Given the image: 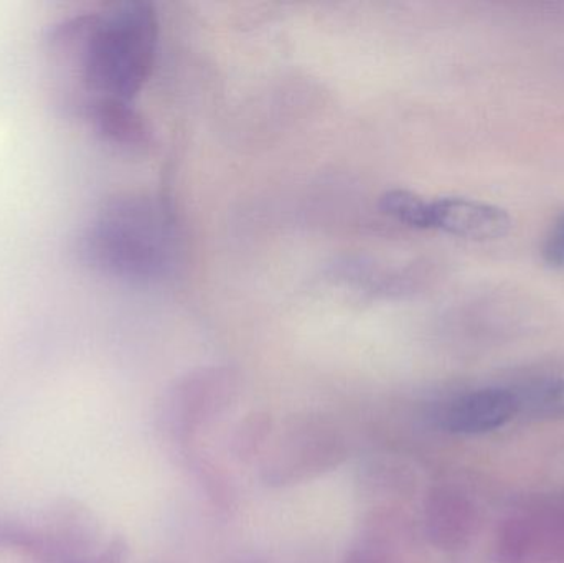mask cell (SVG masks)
<instances>
[{"mask_svg": "<svg viewBox=\"0 0 564 563\" xmlns=\"http://www.w3.org/2000/svg\"><path fill=\"white\" fill-rule=\"evenodd\" d=\"M519 415L533 419H564V379H545L516 390Z\"/></svg>", "mask_w": 564, "mask_h": 563, "instance_id": "11", "label": "cell"}, {"mask_svg": "<svg viewBox=\"0 0 564 563\" xmlns=\"http://www.w3.org/2000/svg\"><path fill=\"white\" fill-rule=\"evenodd\" d=\"M0 549L25 552L40 559L43 552L42 531L17 519L0 518Z\"/></svg>", "mask_w": 564, "mask_h": 563, "instance_id": "14", "label": "cell"}, {"mask_svg": "<svg viewBox=\"0 0 564 563\" xmlns=\"http://www.w3.org/2000/svg\"><path fill=\"white\" fill-rule=\"evenodd\" d=\"M430 202L414 192L394 188V191L383 194L380 207L384 214L408 227L416 228V230H430Z\"/></svg>", "mask_w": 564, "mask_h": 563, "instance_id": "12", "label": "cell"}, {"mask_svg": "<svg viewBox=\"0 0 564 563\" xmlns=\"http://www.w3.org/2000/svg\"><path fill=\"white\" fill-rule=\"evenodd\" d=\"M542 258L546 267L564 270V212L546 234L542 245Z\"/></svg>", "mask_w": 564, "mask_h": 563, "instance_id": "16", "label": "cell"}, {"mask_svg": "<svg viewBox=\"0 0 564 563\" xmlns=\"http://www.w3.org/2000/svg\"><path fill=\"white\" fill-rule=\"evenodd\" d=\"M274 433V423L270 413L254 410L248 413L230 440V450L238 462L250 463L263 455Z\"/></svg>", "mask_w": 564, "mask_h": 563, "instance_id": "10", "label": "cell"}, {"mask_svg": "<svg viewBox=\"0 0 564 563\" xmlns=\"http://www.w3.org/2000/svg\"><path fill=\"white\" fill-rule=\"evenodd\" d=\"M424 522L431 544L443 551H456L473 535L476 512L463 492L441 486L427 496Z\"/></svg>", "mask_w": 564, "mask_h": 563, "instance_id": "8", "label": "cell"}, {"mask_svg": "<svg viewBox=\"0 0 564 563\" xmlns=\"http://www.w3.org/2000/svg\"><path fill=\"white\" fill-rule=\"evenodd\" d=\"M391 542L381 535L380 529H370L364 541L358 542L345 555L344 563H391Z\"/></svg>", "mask_w": 564, "mask_h": 563, "instance_id": "15", "label": "cell"}, {"mask_svg": "<svg viewBox=\"0 0 564 563\" xmlns=\"http://www.w3.org/2000/svg\"><path fill=\"white\" fill-rule=\"evenodd\" d=\"M195 478L200 483L207 498L214 502L218 508L228 511L234 508L235 491L228 476L225 475L224 469L218 468L214 462L205 458H197L192 465Z\"/></svg>", "mask_w": 564, "mask_h": 563, "instance_id": "13", "label": "cell"}, {"mask_svg": "<svg viewBox=\"0 0 564 563\" xmlns=\"http://www.w3.org/2000/svg\"><path fill=\"white\" fill-rule=\"evenodd\" d=\"M430 230L473 241H496L512 230L506 208L466 197H443L430 202Z\"/></svg>", "mask_w": 564, "mask_h": 563, "instance_id": "6", "label": "cell"}, {"mask_svg": "<svg viewBox=\"0 0 564 563\" xmlns=\"http://www.w3.org/2000/svg\"><path fill=\"white\" fill-rule=\"evenodd\" d=\"M171 218L154 198L124 195L99 208L76 241L79 260L126 280L161 277L171 260Z\"/></svg>", "mask_w": 564, "mask_h": 563, "instance_id": "2", "label": "cell"}, {"mask_svg": "<svg viewBox=\"0 0 564 563\" xmlns=\"http://www.w3.org/2000/svg\"><path fill=\"white\" fill-rule=\"evenodd\" d=\"M128 542L122 538H115L101 551L91 555V557L73 563H126L128 561Z\"/></svg>", "mask_w": 564, "mask_h": 563, "instance_id": "17", "label": "cell"}, {"mask_svg": "<svg viewBox=\"0 0 564 563\" xmlns=\"http://www.w3.org/2000/svg\"><path fill=\"white\" fill-rule=\"evenodd\" d=\"M159 22L148 2H119L63 20L50 36L63 79H76L78 108L99 102L132 105L148 82L158 52Z\"/></svg>", "mask_w": 564, "mask_h": 563, "instance_id": "1", "label": "cell"}, {"mask_svg": "<svg viewBox=\"0 0 564 563\" xmlns=\"http://www.w3.org/2000/svg\"><path fill=\"white\" fill-rule=\"evenodd\" d=\"M85 115L106 141L126 148H138L148 142V128L144 121L128 102H99Z\"/></svg>", "mask_w": 564, "mask_h": 563, "instance_id": "9", "label": "cell"}, {"mask_svg": "<svg viewBox=\"0 0 564 563\" xmlns=\"http://www.w3.org/2000/svg\"><path fill=\"white\" fill-rule=\"evenodd\" d=\"M519 415L516 390L486 387L449 400L441 409V429L454 435H484L496 432Z\"/></svg>", "mask_w": 564, "mask_h": 563, "instance_id": "5", "label": "cell"}, {"mask_svg": "<svg viewBox=\"0 0 564 563\" xmlns=\"http://www.w3.org/2000/svg\"><path fill=\"white\" fill-rule=\"evenodd\" d=\"M240 393V376L231 367L192 370L175 380L161 403L159 423L164 435L188 445L205 426L220 419Z\"/></svg>", "mask_w": 564, "mask_h": 563, "instance_id": "4", "label": "cell"}, {"mask_svg": "<svg viewBox=\"0 0 564 563\" xmlns=\"http://www.w3.org/2000/svg\"><path fill=\"white\" fill-rule=\"evenodd\" d=\"M348 456L347 440L327 416H291L273 433L261 456L264 485L281 489L304 485L340 468Z\"/></svg>", "mask_w": 564, "mask_h": 563, "instance_id": "3", "label": "cell"}, {"mask_svg": "<svg viewBox=\"0 0 564 563\" xmlns=\"http://www.w3.org/2000/svg\"><path fill=\"white\" fill-rule=\"evenodd\" d=\"M237 563H261V562L254 561V559H243V561H240Z\"/></svg>", "mask_w": 564, "mask_h": 563, "instance_id": "18", "label": "cell"}, {"mask_svg": "<svg viewBox=\"0 0 564 563\" xmlns=\"http://www.w3.org/2000/svg\"><path fill=\"white\" fill-rule=\"evenodd\" d=\"M503 563H552L564 554V521L553 516L519 519L507 526L499 545Z\"/></svg>", "mask_w": 564, "mask_h": 563, "instance_id": "7", "label": "cell"}]
</instances>
